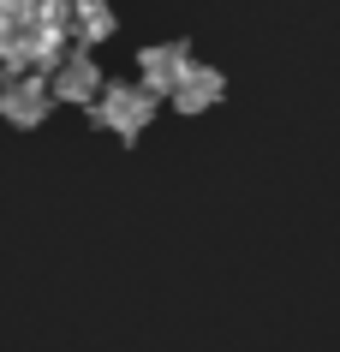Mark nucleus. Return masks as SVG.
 Segmentation results:
<instances>
[{"label": "nucleus", "mask_w": 340, "mask_h": 352, "mask_svg": "<svg viewBox=\"0 0 340 352\" xmlns=\"http://www.w3.org/2000/svg\"><path fill=\"white\" fill-rule=\"evenodd\" d=\"M150 113H155V96L144 90V84H108L102 90V102H95V120L113 131V138H137V131L150 126Z\"/></svg>", "instance_id": "1"}, {"label": "nucleus", "mask_w": 340, "mask_h": 352, "mask_svg": "<svg viewBox=\"0 0 340 352\" xmlns=\"http://www.w3.org/2000/svg\"><path fill=\"white\" fill-rule=\"evenodd\" d=\"M48 108H54V84H48V72H19V78L0 84V113H6L12 126H42Z\"/></svg>", "instance_id": "2"}, {"label": "nucleus", "mask_w": 340, "mask_h": 352, "mask_svg": "<svg viewBox=\"0 0 340 352\" xmlns=\"http://www.w3.org/2000/svg\"><path fill=\"white\" fill-rule=\"evenodd\" d=\"M185 72H191L185 42H155V48L137 54V84H144L150 96H173L179 84H185Z\"/></svg>", "instance_id": "3"}, {"label": "nucleus", "mask_w": 340, "mask_h": 352, "mask_svg": "<svg viewBox=\"0 0 340 352\" xmlns=\"http://www.w3.org/2000/svg\"><path fill=\"white\" fill-rule=\"evenodd\" d=\"M48 84H54V102H102V90H108L84 48H72V54L60 60L54 72H48Z\"/></svg>", "instance_id": "4"}, {"label": "nucleus", "mask_w": 340, "mask_h": 352, "mask_svg": "<svg viewBox=\"0 0 340 352\" xmlns=\"http://www.w3.org/2000/svg\"><path fill=\"white\" fill-rule=\"evenodd\" d=\"M221 90H227V78L215 72V66H191L185 84L173 90V108H179V113H203V108L221 102Z\"/></svg>", "instance_id": "5"}, {"label": "nucleus", "mask_w": 340, "mask_h": 352, "mask_svg": "<svg viewBox=\"0 0 340 352\" xmlns=\"http://www.w3.org/2000/svg\"><path fill=\"white\" fill-rule=\"evenodd\" d=\"M66 30H72V42H84V48H90V42H108L113 36V6L108 0H72V24H66Z\"/></svg>", "instance_id": "6"}]
</instances>
